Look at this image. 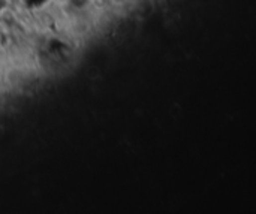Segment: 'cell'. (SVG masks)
<instances>
[]
</instances>
